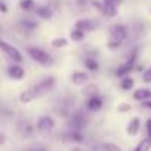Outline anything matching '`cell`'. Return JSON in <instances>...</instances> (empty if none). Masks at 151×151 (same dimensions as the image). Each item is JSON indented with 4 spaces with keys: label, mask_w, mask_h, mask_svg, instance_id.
<instances>
[{
    "label": "cell",
    "mask_w": 151,
    "mask_h": 151,
    "mask_svg": "<svg viewBox=\"0 0 151 151\" xmlns=\"http://www.w3.org/2000/svg\"><path fill=\"white\" fill-rule=\"evenodd\" d=\"M27 52H28V55H30L36 62H39L40 65L49 67V65L53 64V59L50 58V55L46 53V52H45L43 49H40V47H34V46H31V47L27 49Z\"/></svg>",
    "instance_id": "1"
},
{
    "label": "cell",
    "mask_w": 151,
    "mask_h": 151,
    "mask_svg": "<svg viewBox=\"0 0 151 151\" xmlns=\"http://www.w3.org/2000/svg\"><path fill=\"white\" fill-rule=\"evenodd\" d=\"M2 49H3V52H5L9 58H12L15 62H18V64H19V62H22V59H24V58H22L21 52H19L15 46H12V45H9L8 42H5V40H3V42H2Z\"/></svg>",
    "instance_id": "2"
},
{
    "label": "cell",
    "mask_w": 151,
    "mask_h": 151,
    "mask_svg": "<svg viewBox=\"0 0 151 151\" xmlns=\"http://www.w3.org/2000/svg\"><path fill=\"white\" fill-rule=\"evenodd\" d=\"M53 83H55V79H53V77H47V79L42 80L40 83H37V85L33 88V91L36 92V95H37V96H39V95H43V93H46L47 91H50V89H52Z\"/></svg>",
    "instance_id": "3"
},
{
    "label": "cell",
    "mask_w": 151,
    "mask_h": 151,
    "mask_svg": "<svg viewBox=\"0 0 151 151\" xmlns=\"http://www.w3.org/2000/svg\"><path fill=\"white\" fill-rule=\"evenodd\" d=\"M110 33H111V36H113V39L114 40H124L126 37H127V30H126V27L124 25H113L111 27V30H110Z\"/></svg>",
    "instance_id": "4"
},
{
    "label": "cell",
    "mask_w": 151,
    "mask_h": 151,
    "mask_svg": "<svg viewBox=\"0 0 151 151\" xmlns=\"http://www.w3.org/2000/svg\"><path fill=\"white\" fill-rule=\"evenodd\" d=\"M55 126V122L50 117H40L37 122V129L40 132H50Z\"/></svg>",
    "instance_id": "5"
},
{
    "label": "cell",
    "mask_w": 151,
    "mask_h": 151,
    "mask_svg": "<svg viewBox=\"0 0 151 151\" xmlns=\"http://www.w3.org/2000/svg\"><path fill=\"white\" fill-rule=\"evenodd\" d=\"M96 27H98L96 21H92V19H79L76 22V28H80L83 31H91Z\"/></svg>",
    "instance_id": "6"
},
{
    "label": "cell",
    "mask_w": 151,
    "mask_h": 151,
    "mask_svg": "<svg viewBox=\"0 0 151 151\" xmlns=\"http://www.w3.org/2000/svg\"><path fill=\"white\" fill-rule=\"evenodd\" d=\"M8 74H9V77H12L14 80H21L22 77H24V70L21 68V67H18V65H12V67H9V70H8Z\"/></svg>",
    "instance_id": "7"
},
{
    "label": "cell",
    "mask_w": 151,
    "mask_h": 151,
    "mask_svg": "<svg viewBox=\"0 0 151 151\" xmlns=\"http://www.w3.org/2000/svg\"><path fill=\"white\" fill-rule=\"evenodd\" d=\"M71 82L74 85H85L88 82V74L83 73V71H77V73H74L73 74V77H71Z\"/></svg>",
    "instance_id": "8"
},
{
    "label": "cell",
    "mask_w": 151,
    "mask_h": 151,
    "mask_svg": "<svg viewBox=\"0 0 151 151\" xmlns=\"http://www.w3.org/2000/svg\"><path fill=\"white\" fill-rule=\"evenodd\" d=\"M139 126H141V123H139V119H138V117L132 119V120L129 122V124H127V133H129L130 136L136 135V133L139 132Z\"/></svg>",
    "instance_id": "9"
},
{
    "label": "cell",
    "mask_w": 151,
    "mask_h": 151,
    "mask_svg": "<svg viewBox=\"0 0 151 151\" xmlns=\"http://www.w3.org/2000/svg\"><path fill=\"white\" fill-rule=\"evenodd\" d=\"M71 127L74 129V130H79L80 127H83V124H85V116H82V114H76L73 119H71Z\"/></svg>",
    "instance_id": "10"
},
{
    "label": "cell",
    "mask_w": 151,
    "mask_h": 151,
    "mask_svg": "<svg viewBox=\"0 0 151 151\" xmlns=\"http://www.w3.org/2000/svg\"><path fill=\"white\" fill-rule=\"evenodd\" d=\"M133 98L136 101H147V99L151 98V91H148V89H138V91H135Z\"/></svg>",
    "instance_id": "11"
},
{
    "label": "cell",
    "mask_w": 151,
    "mask_h": 151,
    "mask_svg": "<svg viewBox=\"0 0 151 151\" xmlns=\"http://www.w3.org/2000/svg\"><path fill=\"white\" fill-rule=\"evenodd\" d=\"M101 107H102V101H101V98H98V96H92V98L88 101V108H89L91 111H98V110H101Z\"/></svg>",
    "instance_id": "12"
},
{
    "label": "cell",
    "mask_w": 151,
    "mask_h": 151,
    "mask_svg": "<svg viewBox=\"0 0 151 151\" xmlns=\"http://www.w3.org/2000/svg\"><path fill=\"white\" fill-rule=\"evenodd\" d=\"M36 14L39 17H42L43 19H50L52 18V11L47 6H39V8H36Z\"/></svg>",
    "instance_id": "13"
},
{
    "label": "cell",
    "mask_w": 151,
    "mask_h": 151,
    "mask_svg": "<svg viewBox=\"0 0 151 151\" xmlns=\"http://www.w3.org/2000/svg\"><path fill=\"white\" fill-rule=\"evenodd\" d=\"M36 96H37V95H36V92H34V91H33V88H31L30 91L22 92V93L19 95V101H21V102H30V101H33Z\"/></svg>",
    "instance_id": "14"
},
{
    "label": "cell",
    "mask_w": 151,
    "mask_h": 151,
    "mask_svg": "<svg viewBox=\"0 0 151 151\" xmlns=\"http://www.w3.org/2000/svg\"><path fill=\"white\" fill-rule=\"evenodd\" d=\"M150 148H151V138H145L135 147L133 151H148Z\"/></svg>",
    "instance_id": "15"
},
{
    "label": "cell",
    "mask_w": 151,
    "mask_h": 151,
    "mask_svg": "<svg viewBox=\"0 0 151 151\" xmlns=\"http://www.w3.org/2000/svg\"><path fill=\"white\" fill-rule=\"evenodd\" d=\"M102 11H104V14L108 15V17H116V15H117V8L113 6V5H108V3H105V2H104V5H102Z\"/></svg>",
    "instance_id": "16"
},
{
    "label": "cell",
    "mask_w": 151,
    "mask_h": 151,
    "mask_svg": "<svg viewBox=\"0 0 151 151\" xmlns=\"http://www.w3.org/2000/svg\"><path fill=\"white\" fill-rule=\"evenodd\" d=\"M85 33H86V31H83V30H80V28H76V30L71 31V39L76 40V42H80V40L85 39Z\"/></svg>",
    "instance_id": "17"
},
{
    "label": "cell",
    "mask_w": 151,
    "mask_h": 151,
    "mask_svg": "<svg viewBox=\"0 0 151 151\" xmlns=\"http://www.w3.org/2000/svg\"><path fill=\"white\" fill-rule=\"evenodd\" d=\"M50 45H52L53 47H64V46H67V39H64V37H56V39L52 40Z\"/></svg>",
    "instance_id": "18"
},
{
    "label": "cell",
    "mask_w": 151,
    "mask_h": 151,
    "mask_svg": "<svg viewBox=\"0 0 151 151\" xmlns=\"http://www.w3.org/2000/svg\"><path fill=\"white\" fill-rule=\"evenodd\" d=\"M21 8L24 11H33V9H36V5H34L33 0H22V2H21Z\"/></svg>",
    "instance_id": "19"
},
{
    "label": "cell",
    "mask_w": 151,
    "mask_h": 151,
    "mask_svg": "<svg viewBox=\"0 0 151 151\" xmlns=\"http://www.w3.org/2000/svg\"><path fill=\"white\" fill-rule=\"evenodd\" d=\"M21 25H22V28H27V30H34V28H37V22H34V21H30V19H25V21H21Z\"/></svg>",
    "instance_id": "20"
},
{
    "label": "cell",
    "mask_w": 151,
    "mask_h": 151,
    "mask_svg": "<svg viewBox=\"0 0 151 151\" xmlns=\"http://www.w3.org/2000/svg\"><path fill=\"white\" fill-rule=\"evenodd\" d=\"M130 68H132V62H127L126 65H123V67H120L119 70H117V76H124L126 73H129L130 71Z\"/></svg>",
    "instance_id": "21"
},
{
    "label": "cell",
    "mask_w": 151,
    "mask_h": 151,
    "mask_svg": "<svg viewBox=\"0 0 151 151\" xmlns=\"http://www.w3.org/2000/svg\"><path fill=\"white\" fill-rule=\"evenodd\" d=\"M104 151H122V148L113 142H105L104 144Z\"/></svg>",
    "instance_id": "22"
},
{
    "label": "cell",
    "mask_w": 151,
    "mask_h": 151,
    "mask_svg": "<svg viewBox=\"0 0 151 151\" xmlns=\"http://www.w3.org/2000/svg\"><path fill=\"white\" fill-rule=\"evenodd\" d=\"M85 64H86V67H88L89 70H92V71L98 70V62H96L95 59H92V58H88V59L85 61Z\"/></svg>",
    "instance_id": "23"
},
{
    "label": "cell",
    "mask_w": 151,
    "mask_h": 151,
    "mask_svg": "<svg viewBox=\"0 0 151 151\" xmlns=\"http://www.w3.org/2000/svg\"><path fill=\"white\" fill-rule=\"evenodd\" d=\"M132 86H133V80H132V79H123V82H122V88H123V89L127 91V89H130Z\"/></svg>",
    "instance_id": "24"
},
{
    "label": "cell",
    "mask_w": 151,
    "mask_h": 151,
    "mask_svg": "<svg viewBox=\"0 0 151 151\" xmlns=\"http://www.w3.org/2000/svg\"><path fill=\"white\" fill-rule=\"evenodd\" d=\"M142 79H144L145 83H151V68L145 70V73H144V76H142Z\"/></svg>",
    "instance_id": "25"
},
{
    "label": "cell",
    "mask_w": 151,
    "mask_h": 151,
    "mask_svg": "<svg viewBox=\"0 0 151 151\" xmlns=\"http://www.w3.org/2000/svg\"><path fill=\"white\" fill-rule=\"evenodd\" d=\"M27 151H47L43 145H31Z\"/></svg>",
    "instance_id": "26"
},
{
    "label": "cell",
    "mask_w": 151,
    "mask_h": 151,
    "mask_svg": "<svg viewBox=\"0 0 151 151\" xmlns=\"http://www.w3.org/2000/svg\"><path fill=\"white\" fill-rule=\"evenodd\" d=\"M104 2L105 3H108V5H113V6H119V5H122V2H123V0H104Z\"/></svg>",
    "instance_id": "27"
},
{
    "label": "cell",
    "mask_w": 151,
    "mask_h": 151,
    "mask_svg": "<svg viewBox=\"0 0 151 151\" xmlns=\"http://www.w3.org/2000/svg\"><path fill=\"white\" fill-rule=\"evenodd\" d=\"M147 130H148V135H150L148 138H151V119L147 122Z\"/></svg>",
    "instance_id": "28"
},
{
    "label": "cell",
    "mask_w": 151,
    "mask_h": 151,
    "mask_svg": "<svg viewBox=\"0 0 151 151\" xmlns=\"http://www.w3.org/2000/svg\"><path fill=\"white\" fill-rule=\"evenodd\" d=\"M144 107H147L148 110H151V101H150V99H147V101H144Z\"/></svg>",
    "instance_id": "29"
},
{
    "label": "cell",
    "mask_w": 151,
    "mask_h": 151,
    "mask_svg": "<svg viewBox=\"0 0 151 151\" xmlns=\"http://www.w3.org/2000/svg\"><path fill=\"white\" fill-rule=\"evenodd\" d=\"M129 108H130V107H129L127 104H123V107H120L119 110H120V111H126V110H129Z\"/></svg>",
    "instance_id": "30"
},
{
    "label": "cell",
    "mask_w": 151,
    "mask_h": 151,
    "mask_svg": "<svg viewBox=\"0 0 151 151\" xmlns=\"http://www.w3.org/2000/svg\"><path fill=\"white\" fill-rule=\"evenodd\" d=\"M0 8H2V12H3V14H6V12H8V11H6V5H5V3L0 5Z\"/></svg>",
    "instance_id": "31"
}]
</instances>
